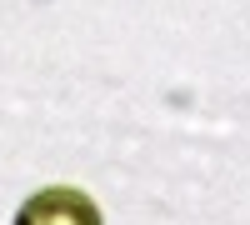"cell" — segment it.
I'll use <instances>...</instances> for the list:
<instances>
[{
  "label": "cell",
  "mask_w": 250,
  "mask_h": 225,
  "mask_svg": "<svg viewBox=\"0 0 250 225\" xmlns=\"http://www.w3.org/2000/svg\"><path fill=\"white\" fill-rule=\"evenodd\" d=\"M15 225H100V210H95V200L85 190L50 185V190H40L20 205Z\"/></svg>",
  "instance_id": "obj_1"
}]
</instances>
